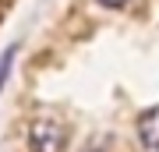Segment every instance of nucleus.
I'll use <instances>...</instances> for the list:
<instances>
[{
    "mask_svg": "<svg viewBox=\"0 0 159 152\" xmlns=\"http://www.w3.org/2000/svg\"><path fill=\"white\" fill-rule=\"evenodd\" d=\"M29 145L32 152H64L67 149V127L53 117H39L29 131Z\"/></svg>",
    "mask_w": 159,
    "mask_h": 152,
    "instance_id": "nucleus-1",
    "label": "nucleus"
},
{
    "mask_svg": "<svg viewBox=\"0 0 159 152\" xmlns=\"http://www.w3.org/2000/svg\"><path fill=\"white\" fill-rule=\"evenodd\" d=\"M14 57H18V46H7V50L0 53V89H4L7 74H11V64H14Z\"/></svg>",
    "mask_w": 159,
    "mask_h": 152,
    "instance_id": "nucleus-3",
    "label": "nucleus"
},
{
    "mask_svg": "<svg viewBox=\"0 0 159 152\" xmlns=\"http://www.w3.org/2000/svg\"><path fill=\"white\" fill-rule=\"evenodd\" d=\"M138 138H142V145H145V149L159 152V106L145 110L142 117H138Z\"/></svg>",
    "mask_w": 159,
    "mask_h": 152,
    "instance_id": "nucleus-2",
    "label": "nucleus"
},
{
    "mask_svg": "<svg viewBox=\"0 0 159 152\" xmlns=\"http://www.w3.org/2000/svg\"><path fill=\"white\" fill-rule=\"evenodd\" d=\"M81 152H106V141H89Z\"/></svg>",
    "mask_w": 159,
    "mask_h": 152,
    "instance_id": "nucleus-5",
    "label": "nucleus"
},
{
    "mask_svg": "<svg viewBox=\"0 0 159 152\" xmlns=\"http://www.w3.org/2000/svg\"><path fill=\"white\" fill-rule=\"evenodd\" d=\"M99 7H110V11H124V7H131L134 0H96Z\"/></svg>",
    "mask_w": 159,
    "mask_h": 152,
    "instance_id": "nucleus-4",
    "label": "nucleus"
}]
</instances>
